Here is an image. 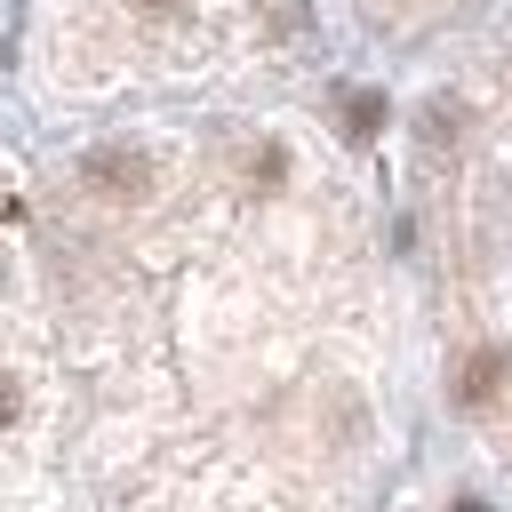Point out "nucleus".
<instances>
[{
  "label": "nucleus",
  "mask_w": 512,
  "mask_h": 512,
  "mask_svg": "<svg viewBox=\"0 0 512 512\" xmlns=\"http://www.w3.org/2000/svg\"><path fill=\"white\" fill-rule=\"evenodd\" d=\"M88 184H96V192H112V200H136L152 176H144V160H136V152H96V160H88Z\"/></svg>",
  "instance_id": "nucleus-1"
},
{
  "label": "nucleus",
  "mask_w": 512,
  "mask_h": 512,
  "mask_svg": "<svg viewBox=\"0 0 512 512\" xmlns=\"http://www.w3.org/2000/svg\"><path fill=\"white\" fill-rule=\"evenodd\" d=\"M496 384H504V352H472V360H464V384H456V392H464V400H488Z\"/></svg>",
  "instance_id": "nucleus-2"
},
{
  "label": "nucleus",
  "mask_w": 512,
  "mask_h": 512,
  "mask_svg": "<svg viewBox=\"0 0 512 512\" xmlns=\"http://www.w3.org/2000/svg\"><path fill=\"white\" fill-rule=\"evenodd\" d=\"M376 128H384V96H352V104H344V136H360V144H368Z\"/></svg>",
  "instance_id": "nucleus-3"
},
{
  "label": "nucleus",
  "mask_w": 512,
  "mask_h": 512,
  "mask_svg": "<svg viewBox=\"0 0 512 512\" xmlns=\"http://www.w3.org/2000/svg\"><path fill=\"white\" fill-rule=\"evenodd\" d=\"M144 8H168V0H144Z\"/></svg>",
  "instance_id": "nucleus-4"
}]
</instances>
